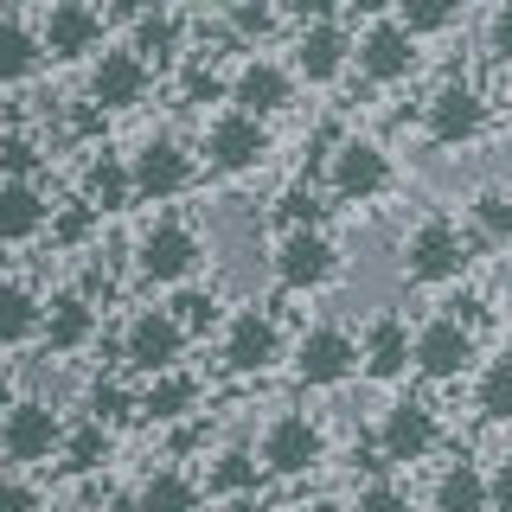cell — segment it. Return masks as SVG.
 Returning <instances> with one entry per match:
<instances>
[{"instance_id": "1", "label": "cell", "mask_w": 512, "mask_h": 512, "mask_svg": "<svg viewBox=\"0 0 512 512\" xmlns=\"http://www.w3.org/2000/svg\"><path fill=\"white\" fill-rule=\"evenodd\" d=\"M397 269H404L410 288H448L468 276V231H461L455 218L429 212L416 218L404 231V244H397Z\"/></svg>"}, {"instance_id": "2", "label": "cell", "mask_w": 512, "mask_h": 512, "mask_svg": "<svg viewBox=\"0 0 512 512\" xmlns=\"http://www.w3.org/2000/svg\"><path fill=\"white\" fill-rule=\"evenodd\" d=\"M288 333H282V320L269 314V308H231L224 314V333H218V365L231 378H269V372H282L288 365Z\"/></svg>"}, {"instance_id": "3", "label": "cell", "mask_w": 512, "mask_h": 512, "mask_svg": "<svg viewBox=\"0 0 512 512\" xmlns=\"http://www.w3.org/2000/svg\"><path fill=\"white\" fill-rule=\"evenodd\" d=\"M397 186V160L372 135H340L327 148V192L340 205H378Z\"/></svg>"}, {"instance_id": "4", "label": "cell", "mask_w": 512, "mask_h": 512, "mask_svg": "<svg viewBox=\"0 0 512 512\" xmlns=\"http://www.w3.org/2000/svg\"><path fill=\"white\" fill-rule=\"evenodd\" d=\"M269 148H276L269 141V116H256L244 103H218L212 122L199 128V154L212 173H256L269 160Z\"/></svg>"}, {"instance_id": "5", "label": "cell", "mask_w": 512, "mask_h": 512, "mask_svg": "<svg viewBox=\"0 0 512 512\" xmlns=\"http://www.w3.org/2000/svg\"><path fill=\"white\" fill-rule=\"evenodd\" d=\"M359 333L340 327V320H314V327L295 333V352H288V372H295L301 391H340V384L359 372Z\"/></svg>"}, {"instance_id": "6", "label": "cell", "mask_w": 512, "mask_h": 512, "mask_svg": "<svg viewBox=\"0 0 512 512\" xmlns=\"http://www.w3.org/2000/svg\"><path fill=\"white\" fill-rule=\"evenodd\" d=\"M199 263H205V237L192 231L180 212H160L148 231L135 237V276L154 282V288L192 282V276H199Z\"/></svg>"}, {"instance_id": "7", "label": "cell", "mask_w": 512, "mask_h": 512, "mask_svg": "<svg viewBox=\"0 0 512 512\" xmlns=\"http://www.w3.org/2000/svg\"><path fill=\"white\" fill-rule=\"evenodd\" d=\"M64 416L45 404V397H13L7 416H0V461L7 468H52V461L64 455Z\"/></svg>"}, {"instance_id": "8", "label": "cell", "mask_w": 512, "mask_h": 512, "mask_svg": "<svg viewBox=\"0 0 512 512\" xmlns=\"http://www.w3.org/2000/svg\"><path fill=\"white\" fill-rule=\"evenodd\" d=\"M256 455H263L269 480H308V474L327 468V429H320L308 410H276L263 423Z\"/></svg>"}, {"instance_id": "9", "label": "cell", "mask_w": 512, "mask_h": 512, "mask_svg": "<svg viewBox=\"0 0 512 512\" xmlns=\"http://www.w3.org/2000/svg\"><path fill=\"white\" fill-rule=\"evenodd\" d=\"M480 365V327L461 320L455 308L448 314H429L416 327V378L423 384H461Z\"/></svg>"}, {"instance_id": "10", "label": "cell", "mask_w": 512, "mask_h": 512, "mask_svg": "<svg viewBox=\"0 0 512 512\" xmlns=\"http://www.w3.org/2000/svg\"><path fill=\"white\" fill-rule=\"evenodd\" d=\"M416 64H423V32H416L404 13H384L359 32V58H352V71L365 77V84L391 90V84H410Z\"/></svg>"}, {"instance_id": "11", "label": "cell", "mask_w": 512, "mask_h": 512, "mask_svg": "<svg viewBox=\"0 0 512 512\" xmlns=\"http://www.w3.org/2000/svg\"><path fill=\"white\" fill-rule=\"evenodd\" d=\"M186 346H192V327L173 308H141V314H128V327H122V365L135 378L186 365Z\"/></svg>"}, {"instance_id": "12", "label": "cell", "mask_w": 512, "mask_h": 512, "mask_svg": "<svg viewBox=\"0 0 512 512\" xmlns=\"http://www.w3.org/2000/svg\"><path fill=\"white\" fill-rule=\"evenodd\" d=\"M128 160H135V192H141V205H173V199H186V192L199 186V167H205V154H192L180 135H148Z\"/></svg>"}, {"instance_id": "13", "label": "cell", "mask_w": 512, "mask_h": 512, "mask_svg": "<svg viewBox=\"0 0 512 512\" xmlns=\"http://www.w3.org/2000/svg\"><path fill=\"white\" fill-rule=\"evenodd\" d=\"M378 455L391 461V468H416V461H429L442 448V416L436 404H423V397H391L372 429Z\"/></svg>"}, {"instance_id": "14", "label": "cell", "mask_w": 512, "mask_h": 512, "mask_svg": "<svg viewBox=\"0 0 512 512\" xmlns=\"http://www.w3.org/2000/svg\"><path fill=\"white\" fill-rule=\"evenodd\" d=\"M84 96L96 109H109V116L141 109L154 96V64L141 58L135 45H103V52L90 58V71H84Z\"/></svg>"}, {"instance_id": "15", "label": "cell", "mask_w": 512, "mask_h": 512, "mask_svg": "<svg viewBox=\"0 0 512 512\" xmlns=\"http://www.w3.org/2000/svg\"><path fill=\"white\" fill-rule=\"evenodd\" d=\"M487 96L474 84H461V77H448L423 96V135L436 141V148H474L480 135H487Z\"/></svg>"}, {"instance_id": "16", "label": "cell", "mask_w": 512, "mask_h": 512, "mask_svg": "<svg viewBox=\"0 0 512 512\" xmlns=\"http://www.w3.org/2000/svg\"><path fill=\"white\" fill-rule=\"evenodd\" d=\"M269 269H276V282L288 288V295H314V288H327L333 276H340V244H333L320 224H301V231L276 237Z\"/></svg>"}, {"instance_id": "17", "label": "cell", "mask_w": 512, "mask_h": 512, "mask_svg": "<svg viewBox=\"0 0 512 512\" xmlns=\"http://www.w3.org/2000/svg\"><path fill=\"white\" fill-rule=\"evenodd\" d=\"M39 32H45V52L52 64H84L103 52V7H90V0H45L39 13Z\"/></svg>"}, {"instance_id": "18", "label": "cell", "mask_w": 512, "mask_h": 512, "mask_svg": "<svg viewBox=\"0 0 512 512\" xmlns=\"http://www.w3.org/2000/svg\"><path fill=\"white\" fill-rule=\"evenodd\" d=\"M359 352H365L359 378H372V384H397V378L416 372V333H410L404 314H372L359 333Z\"/></svg>"}, {"instance_id": "19", "label": "cell", "mask_w": 512, "mask_h": 512, "mask_svg": "<svg viewBox=\"0 0 512 512\" xmlns=\"http://www.w3.org/2000/svg\"><path fill=\"white\" fill-rule=\"evenodd\" d=\"M352 58H359V39L340 26V20H314V26H295V71L301 84H340L352 71Z\"/></svg>"}, {"instance_id": "20", "label": "cell", "mask_w": 512, "mask_h": 512, "mask_svg": "<svg viewBox=\"0 0 512 512\" xmlns=\"http://www.w3.org/2000/svg\"><path fill=\"white\" fill-rule=\"evenodd\" d=\"M96 333H103V314H96V295L90 288H58L52 308H45V359H77V352L96 346Z\"/></svg>"}, {"instance_id": "21", "label": "cell", "mask_w": 512, "mask_h": 512, "mask_svg": "<svg viewBox=\"0 0 512 512\" xmlns=\"http://www.w3.org/2000/svg\"><path fill=\"white\" fill-rule=\"evenodd\" d=\"M295 84H301V71L295 64H282V58H244V64H231V103H244L256 109V116H282V109H295Z\"/></svg>"}, {"instance_id": "22", "label": "cell", "mask_w": 512, "mask_h": 512, "mask_svg": "<svg viewBox=\"0 0 512 512\" xmlns=\"http://www.w3.org/2000/svg\"><path fill=\"white\" fill-rule=\"evenodd\" d=\"M52 212L58 205L45 199V186L32 173H7V186H0V244L20 256L39 231H52Z\"/></svg>"}, {"instance_id": "23", "label": "cell", "mask_w": 512, "mask_h": 512, "mask_svg": "<svg viewBox=\"0 0 512 512\" xmlns=\"http://www.w3.org/2000/svg\"><path fill=\"white\" fill-rule=\"evenodd\" d=\"M205 404V384L199 372H186V365H173V372H154L148 384H141V423L154 429H173V423H199Z\"/></svg>"}, {"instance_id": "24", "label": "cell", "mask_w": 512, "mask_h": 512, "mask_svg": "<svg viewBox=\"0 0 512 512\" xmlns=\"http://www.w3.org/2000/svg\"><path fill=\"white\" fill-rule=\"evenodd\" d=\"M77 199H90L103 218H116L128 212V205H141V192H135V160L128 154H90L84 160V173H77Z\"/></svg>"}, {"instance_id": "25", "label": "cell", "mask_w": 512, "mask_h": 512, "mask_svg": "<svg viewBox=\"0 0 512 512\" xmlns=\"http://www.w3.org/2000/svg\"><path fill=\"white\" fill-rule=\"evenodd\" d=\"M263 480H269V468H263V455H256V448H218L212 455V468H205V493H212V500H231V506H256L263 500Z\"/></svg>"}, {"instance_id": "26", "label": "cell", "mask_w": 512, "mask_h": 512, "mask_svg": "<svg viewBox=\"0 0 512 512\" xmlns=\"http://www.w3.org/2000/svg\"><path fill=\"white\" fill-rule=\"evenodd\" d=\"M199 500H212V493H205V474H186V468H173V461H160V468H148L135 480V512H186Z\"/></svg>"}, {"instance_id": "27", "label": "cell", "mask_w": 512, "mask_h": 512, "mask_svg": "<svg viewBox=\"0 0 512 512\" xmlns=\"http://www.w3.org/2000/svg\"><path fill=\"white\" fill-rule=\"evenodd\" d=\"M109 455H116V429L96 423V416L84 410L71 429H64V455H58V468L71 474V480H84V474H109Z\"/></svg>"}, {"instance_id": "28", "label": "cell", "mask_w": 512, "mask_h": 512, "mask_svg": "<svg viewBox=\"0 0 512 512\" xmlns=\"http://www.w3.org/2000/svg\"><path fill=\"white\" fill-rule=\"evenodd\" d=\"M128 45H135L154 71H167V64L186 58V20L173 7H141L135 13V39H128Z\"/></svg>"}, {"instance_id": "29", "label": "cell", "mask_w": 512, "mask_h": 512, "mask_svg": "<svg viewBox=\"0 0 512 512\" xmlns=\"http://www.w3.org/2000/svg\"><path fill=\"white\" fill-rule=\"evenodd\" d=\"M429 506H442V512H461V506H493V474L480 468L474 455L442 461L436 487H429Z\"/></svg>"}, {"instance_id": "30", "label": "cell", "mask_w": 512, "mask_h": 512, "mask_svg": "<svg viewBox=\"0 0 512 512\" xmlns=\"http://www.w3.org/2000/svg\"><path fill=\"white\" fill-rule=\"evenodd\" d=\"M39 64H52V52H45V32L32 26L20 7H13V20H7V58H0L7 90H26L32 77H39Z\"/></svg>"}, {"instance_id": "31", "label": "cell", "mask_w": 512, "mask_h": 512, "mask_svg": "<svg viewBox=\"0 0 512 512\" xmlns=\"http://www.w3.org/2000/svg\"><path fill=\"white\" fill-rule=\"evenodd\" d=\"M45 308H52V295H39L26 276L7 282V352L20 359L32 340H45Z\"/></svg>"}, {"instance_id": "32", "label": "cell", "mask_w": 512, "mask_h": 512, "mask_svg": "<svg viewBox=\"0 0 512 512\" xmlns=\"http://www.w3.org/2000/svg\"><path fill=\"white\" fill-rule=\"evenodd\" d=\"M474 416L480 423H512V352L474 365Z\"/></svg>"}, {"instance_id": "33", "label": "cell", "mask_w": 512, "mask_h": 512, "mask_svg": "<svg viewBox=\"0 0 512 512\" xmlns=\"http://www.w3.org/2000/svg\"><path fill=\"white\" fill-rule=\"evenodd\" d=\"M84 410L96 416V423H109V429H128L141 416V391L128 378H90L84 384Z\"/></svg>"}, {"instance_id": "34", "label": "cell", "mask_w": 512, "mask_h": 512, "mask_svg": "<svg viewBox=\"0 0 512 512\" xmlns=\"http://www.w3.org/2000/svg\"><path fill=\"white\" fill-rule=\"evenodd\" d=\"M468 224H474L480 244L506 250L512 244V186H480L474 199H468Z\"/></svg>"}, {"instance_id": "35", "label": "cell", "mask_w": 512, "mask_h": 512, "mask_svg": "<svg viewBox=\"0 0 512 512\" xmlns=\"http://www.w3.org/2000/svg\"><path fill=\"white\" fill-rule=\"evenodd\" d=\"M269 218H276L282 231H301V224H320V218H327V199H320L314 180H288L276 192V205H269Z\"/></svg>"}, {"instance_id": "36", "label": "cell", "mask_w": 512, "mask_h": 512, "mask_svg": "<svg viewBox=\"0 0 512 512\" xmlns=\"http://www.w3.org/2000/svg\"><path fill=\"white\" fill-rule=\"evenodd\" d=\"M180 96L192 109H205V103H231V71H218L212 58H192L186 71H180Z\"/></svg>"}, {"instance_id": "37", "label": "cell", "mask_w": 512, "mask_h": 512, "mask_svg": "<svg viewBox=\"0 0 512 512\" xmlns=\"http://www.w3.org/2000/svg\"><path fill=\"white\" fill-rule=\"evenodd\" d=\"M288 20V13L282 7H269V0H231V32H237V39H269V32H276Z\"/></svg>"}, {"instance_id": "38", "label": "cell", "mask_w": 512, "mask_h": 512, "mask_svg": "<svg viewBox=\"0 0 512 512\" xmlns=\"http://www.w3.org/2000/svg\"><path fill=\"white\" fill-rule=\"evenodd\" d=\"M173 314H180L192 333H205V327H218V320H224L218 295H212V288H192V282H180V295H173Z\"/></svg>"}, {"instance_id": "39", "label": "cell", "mask_w": 512, "mask_h": 512, "mask_svg": "<svg viewBox=\"0 0 512 512\" xmlns=\"http://www.w3.org/2000/svg\"><path fill=\"white\" fill-rule=\"evenodd\" d=\"M397 13H404V20L423 32H442V26H455V13H461V0H397Z\"/></svg>"}, {"instance_id": "40", "label": "cell", "mask_w": 512, "mask_h": 512, "mask_svg": "<svg viewBox=\"0 0 512 512\" xmlns=\"http://www.w3.org/2000/svg\"><path fill=\"white\" fill-rule=\"evenodd\" d=\"M487 58L512 64V0H500V7L487 13Z\"/></svg>"}, {"instance_id": "41", "label": "cell", "mask_w": 512, "mask_h": 512, "mask_svg": "<svg viewBox=\"0 0 512 512\" xmlns=\"http://www.w3.org/2000/svg\"><path fill=\"white\" fill-rule=\"evenodd\" d=\"M288 26H314V20H346V0H282Z\"/></svg>"}, {"instance_id": "42", "label": "cell", "mask_w": 512, "mask_h": 512, "mask_svg": "<svg viewBox=\"0 0 512 512\" xmlns=\"http://www.w3.org/2000/svg\"><path fill=\"white\" fill-rule=\"evenodd\" d=\"M410 487H397V480H359L352 487V506H404Z\"/></svg>"}, {"instance_id": "43", "label": "cell", "mask_w": 512, "mask_h": 512, "mask_svg": "<svg viewBox=\"0 0 512 512\" xmlns=\"http://www.w3.org/2000/svg\"><path fill=\"white\" fill-rule=\"evenodd\" d=\"M487 474H493V506H506V512H512V455H500Z\"/></svg>"}, {"instance_id": "44", "label": "cell", "mask_w": 512, "mask_h": 512, "mask_svg": "<svg viewBox=\"0 0 512 512\" xmlns=\"http://www.w3.org/2000/svg\"><path fill=\"white\" fill-rule=\"evenodd\" d=\"M397 13V0H346V20H384Z\"/></svg>"}]
</instances>
